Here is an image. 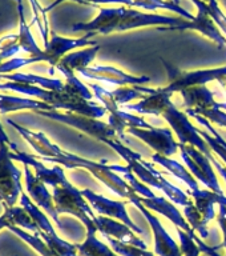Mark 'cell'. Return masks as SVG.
<instances>
[{
	"instance_id": "obj_20",
	"label": "cell",
	"mask_w": 226,
	"mask_h": 256,
	"mask_svg": "<svg viewBox=\"0 0 226 256\" xmlns=\"http://www.w3.org/2000/svg\"><path fill=\"white\" fill-rule=\"evenodd\" d=\"M77 74L87 79L105 82L108 84H116L120 87L121 86H145V84L151 83V78H148V76L129 75L127 72L112 67V66H95V67L89 66V67L77 71Z\"/></svg>"
},
{
	"instance_id": "obj_13",
	"label": "cell",
	"mask_w": 226,
	"mask_h": 256,
	"mask_svg": "<svg viewBox=\"0 0 226 256\" xmlns=\"http://www.w3.org/2000/svg\"><path fill=\"white\" fill-rule=\"evenodd\" d=\"M180 151H181V158L196 179H199V182H201L208 190L219 195H225L220 186L219 178L213 170V163L208 156L189 144H180Z\"/></svg>"
},
{
	"instance_id": "obj_23",
	"label": "cell",
	"mask_w": 226,
	"mask_h": 256,
	"mask_svg": "<svg viewBox=\"0 0 226 256\" xmlns=\"http://www.w3.org/2000/svg\"><path fill=\"white\" fill-rule=\"evenodd\" d=\"M99 50V44H95V46H89V47L80 48V50L69 52L60 60L55 68H51L49 74H52L56 70L64 76L72 75V74H76L80 70H83V68L89 67V64L93 62Z\"/></svg>"
},
{
	"instance_id": "obj_31",
	"label": "cell",
	"mask_w": 226,
	"mask_h": 256,
	"mask_svg": "<svg viewBox=\"0 0 226 256\" xmlns=\"http://www.w3.org/2000/svg\"><path fill=\"white\" fill-rule=\"evenodd\" d=\"M96 231H87V238L81 244H76L80 256H120L111 248L97 239Z\"/></svg>"
},
{
	"instance_id": "obj_1",
	"label": "cell",
	"mask_w": 226,
	"mask_h": 256,
	"mask_svg": "<svg viewBox=\"0 0 226 256\" xmlns=\"http://www.w3.org/2000/svg\"><path fill=\"white\" fill-rule=\"evenodd\" d=\"M7 123L13 127L23 139L39 154V159L41 162H51V163L59 164L65 168H85L88 172H91L96 179L104 183L113 194L119 195L120 198L129 200L132 204L140 203V195H137L135 190L128 184V182L124 178H120L115 171L109 168V164H107V160L103 159L101 162H93V160L85 159L81 156H77L75 154L67 152L61 150L59 146L52 143L48 139L47 135L43 132H35L28 130V128L21 127L20 124L15 123L13 120L7 119Z\"/></svg>"
},
{
	"instance_id": "obj_14",
	"label": "cell",
	"mask_w": 226,
	"mask_h": 256,
	"mask_svg": "<svg viewBox=\"0 0 226 256\" xmlns=\"http://www.w3.org/2000/svg\"><path fill=\"white\" fill-rule=\"evenodd\" d=\"M195 4L199 14L193 20H185L183 24L175 26V27H157L159 31H185V30H193L200 32L201 35L207 36L212 42H215L219 47H226V38L220 31V28L216 26L213 19L209 15L207 8V3L204 0H192Z\"/></svg>"
},
{
	"instance_id": "obj_25",
	"label": "cell",
	"mask_w": 226,
	"mask_h": 256,
	"mask_svg": "<svg viewBox=\"0 0 226 256\" xmlns=\"http://www.w3.org/2000/svg\"><path fill=\"white\" fill-rule=\"evenodd\" d=\"M172 94L165 92L163 88H159L156 94L148 95L139 102V103H129L127 106H123V110L125 111L137 112L140 115H163L164 111L172 104L171 100Z\"/></svg>"
},
{
	"instance_id": "obj_44",
	"label": "cell",
	"mask_w": 226,
	"mask_h": 256,
	"mask_svg": "<svg viewBox=\"0 0 226 256\" xmlns=\"http://www.w3.org/2000/svg\"><path fill=\"white\" fill-rule=\"evenodd\" d=\"M172 2H175V3L179 4V6H180V3H181V0H172Z\"/></svg>"
},
{
	"instance_id": "obj_36",
	"label": "cell",
	"mask_w": 226,
	"mask_h": 256,
	"mask_svg": "<svg viewBox=\"0 0 226 256\" xmlns=\"http://www.w3.org/2000/svg\"><path fill=\"white\" fill-rule=\"evenodd\" d=\"M207 8L216 26L220 28V31L223 32V35L226 38V15L220 7L219 0H209L207 3Z\"/></svg>"
},
{
	"instance_id": "obj_7",
	"label": "cell",
	"mask_w": 226,
	"mask_h": 256,
	"mask_svg": "<svg viewBox=\"0 0 226 256\" xmlns=\"http://www.w3.org/2000/svg\"><path fill=\"white\" fill-rule=\"evenodd\" d=\"M187 192L188 195L193 198V202L184 207V218L191 224V227L205 239L209 235L208 223L216 218L215 206L217 204L219 194L211 190H188Z\"/></svg>"
},
{
	"instance_id": "obj_40",
	"label": "cell",
	"mask_w": 226,
	"mask_h": 256,
	"mask_svg": "<svg viewBox=\"0 0 226 256\" xmlns=\"http://www.w3.org/2000/svg\"><path fill=\"white\" fill-rule=\"evenodd\" d=\"M1 143L9 146V148H11L12 151H17V150H19V148H17V146H16L13 142H11V139L8 138L7 132H5V130H4L3 126H1V123H0V144Z\"/></svg>"
},
{
	"instance_id": "obj_30",
	"label": "cell",
	"mask_w": 226,
	"mask_h": 256,
	"mask_svg": "<svg viewBox=\"0 0 226 256\" xmlns=\"http://www.w3.org/2000/svg\"><path fill=\"white\" fill-rule=\"evenodd\" d=\"M159 88L145 87V86H121L112 92V98L119 107L127 106L136 99H144L148 95L156 94Z\"/></svg>"
},
{
	"instance_id": "obj_21",
	"label": "cell",
	"mask_w": 226,
	"mask_h": 256,
	"mask_svg": "<svg viewBox=\"0 0 226 256\" xmlns=\"http://www.w3.org/2000/svg\"><path fill=\"white\" fill-rule=\"evenodd\" d=\"M136 208L140 210V212L143 214L144 218L147 219L148 224L151 226L153 236H155V254L159 256H183L180 246L175 242V239L172 238L167 232V230L164 228L159 218L147 207H144V204L140 203L136 204Z\"/></svg>"
},
{
	"instance_id": "obj_24",
	"label": "cell",
	"mask_w": 226,
	"mask_h": 256,
	"mask_svg": "<svg viewBox=\"0 0 226 256\" xmlns=\"http://www.w3.org/2000/svg\"><path fill=\"white\" fill-rule=\"evenodd\" d=\"M141 203L144 204V207H147L148 210H151L152 212H157L165 216L169 222L175 224L176 227L181 228L184 231H187L188 234H191L192 236L196 235V231L191 227V224L188 223L187 219L184 218V215L177 210L175 203H172L169 200H167L164 196H155L152 199H147L140 196Z\"/></svg>"
},
{
	"instance_id": "obj_12",
	"label": "cell",
	"mask_w": 226,
	"mask_h": 256,
	"mask_svg": "<svg viewBox=\"0 0 226 256\" xmlns=\"http://www.w3.org/2000/svg\"><path fill=\"white\" fill-rule=\"evenodd\" d=\"M89 87L93 91L95 98H97L100 104H103L107 112H109L108 123L119 135L120 139H124V130L129 128H153V126L148 123L147 120L141 116L132 115L129 112L124 111L115 103L112 98V92L103 88L97 84H89Z\"/></svg>"
},
{
	"instance_id": "obj_43",
	"label": "cell",
	"mask_w": 226,
	"mask_h": 256,
	"mask_svg": "<svg viewBox=\"0 0 226 256\" xmlns=\"http://www.w3.org/2000/svg\"><path fill=\"white\" fill-rule=\"evenodd\" d=\"M219 108L226 111V102H219Z\"/></svg>"
},
{
	"instance_id": "obj_42",
	"label": "cell",
	"mask_w": 226,
	"mask_h": 256,
	"mask_svg": "<svg viewBox=\"0 0 226 256\" xmlns=\"http://www.w3.org/2000/svg\"><path fill=\"white\" fill-rule=\"evenodd\" d=\"M219 83H220V86H221V87H223L224 90H225V92H226V78H224V79H220Z\"/></svg>"
},
{
	"instance_id": "obj_2",
	"label": "cell",
	"mask_w": 226,
	"mask_h": 256,
	"mask_svg": "<svg viewBox=\"0 0 226 256\" xmlns=\"http://www.w3.org/2000/svg\"><path fill=\"white\" fill-rule=\"evenodd\" d=\"M187 19L181 16H165L159 14H147L136 8L125 6L100 8L95 19L87 23H77L72 26L73 32H95L108 35L112 32H124L143 27H175L183 24Z\"/></svg>"
},
{
	"instance_id": "obj_5",
	"label": "cell",
	"mask_w": 226,
	"mask_h": 256,
	"mask_svg": "<svg viewBox=\"0 0 226 256\" xmlns=\"http://www.w3.org/2000/svg\"><path fill=\"white\" fill-rule=\"evenodd\" d=\"M52 195L59 214H71L85 226L87 231L99 232L96 227L97 215L92 210L88 200L84 198L83 192L71 184V182H68V179L64 183L53 187Z\"/></svg>"
},
{
	"instance_id": "obj_9",
	"label": "cell",
	"mask_w": 226,
	"mask_h": 256,
	"mask_svg": "<svg viewBox=\"0 0 226 256\" xmlns=\"http://www.w3.org/2000/svg\"><path fill=\"white\" fill-rule=\"evenodd\" d=\"M23 172L16 167L11 158V148L0 144V203L3 207H15L23 194Z\"/></svg>"
},
{
	"instance_id": "obj_32",
	"label": "cell",
	"mask_w": 226,
	"mask_h": 256,
	"mask_svg": "<svg viewBox=\"0 0 226 256\" xmlns=\"http://www.w3.org/2000/svg\"><path fill=\"white\" fill-rule=\"evenodd\" d=\"M104 238L108 240V243H109L112 250L116 254H119L120 256H155L148 250L136 247V246H129V244H124L119 242V240L111 238V236H104Z\"/></svg>"
},
{
	"instance_id": "obj_33",
	"label": "cell",
	"mask_w": 226,
	"mask_h": 256,
	"mask_svg": "<svg viewBox=\"0 0 226 256\" xmlns=\"http://www.w3.org/2000/svg\"><path fill=\"white\" fill-rule=\"evenodd\" d=\"M65 92L67 94H71V95L80 96V98H84L87 100H92L93 98V92L89 91V88H87V86L84 83H81V80L75 75H65Z\"/></svg>"
},
{
	"instance_id": "obj_28",
	"label": "cell",
	"mask_w": 226,
	"mask_h": 256,
	"mask_svg": "<svg viewBox=\"0 0 226 256\" xmlns=\"http://www.w3.org/2000/svg\"><path fill=\"white\" fill-rule=\"evenodd\" d=\"M0 79L5 82H16V83H25L37 86V87L51 90V91L65 92V82L60 79H52V78H44V76L33 75V74H24V72H12L7 75H0Z\"/></svg>"
},
{
	"instance_id": "obj_27",
	"label": "cell",
	"mask_w": 226,
	"mask_h": 256,
	"mask_svg": "<svg viewBox=\"0 0 226 256\" xmlns=\"http://www.w3.org/2000/svg\"><path fill=\"white\" fill-rule=\"evenodd\" d=\"M184 106L188 111L200 112L208 108H219V102H216L213 92L207 86H197L181 91Z\"/></svg>"
},
{
	"instance_id": "obj_15",
	"label": "cell",
	"mask_w": 226,
	"mask_h": 256,
	"mask_svg": "<svg viewBox=\"0 0 226 256\" xmlns=\"http://www.w3.org/2000/svg\"><path fill=\"white\" fill-rule=\"evenodd\" d=\"M84 198L88 200V203L91 204L92 210L97 212L99 215L108 216L112 219L120 220L124 224H127L128 227H131L137 235H144V231L141 228L135 224V222L129 218V214L127 212V202H117L112 200L107 196L96 194L89 188L81 190Z\"/></svg>"
},
{
	"instance_id": "obj_39",
	"label": "cell",
	"mask_w": 226,
	"mask_h": 256,
	"mask_svg": "<svg viewBox=\"0 0 226 256\" xmlns=\"http://www.w3.org/2000/svg\"><path fill=\"white\" fill-rule=\"evenodd\" d=\"M4 212L0 215V231L3 228H7L13 226V216H12V207H3Z\"/></svg>"
},
{
	"instance_id": "obj_38",
	"label": "cell",
	"mask_w": 226,
	"mask_h": 256,
	"mask_svg": "<svg viewBox=\"0 0 226 256\" xmlns=\"http://www.w3.org/2000/svg\"><path fill=\"white\" fill-rule=\"evenodd\" d=\"M220 206V211H219V215H217V222H219L220 227L223 230V234H224V243L217 246V248H226V206L225 204H219Z\"/></svg>"
},
{
	"instance_id": "obj_3",
	"label": "cell",
	"mask_w": 226,
	"mask_h": 256,
	"mask_svg": "<svg viewBox=\"0 0 226 256\" xmlns=\"http://www.w3.org/2000/svg\"><path fill=\"white\" fill-rule=\"evenodd\" d=\"M0 91H12L24 95L25 98L40 100L51 106L53 111L63 110L64 112H73V114L95 118V119H100L107 115V110L103 104L95 103L92 100L71 95L67 92L51 91V90H45V88L32 86V84L5 82V83H0Z\"/></svg>"
},
{
	"instance_id": "obj_16",
	"label": "cell",
	"mask_w": 226,
	"mask_h": 256,
	"mask_svg": "<svg viewBox=\"0 0 226 256\" xmlns=\"http://www.w3.org/2000/svg\"><path fill=\"white\" fill-rule=\"evenodd\" d=\"M65 0H55L51 6L45 8V12H48L52 8L57 7L60 3H63ZM76 3L80 4H89V6H99V4H117V6H125L129 8H141V10H149V11H155V10H167V11L177 12L181 18L187 20H193L196 16L180 7L179 4H176L172 0H72Z\"/></svg>"
},
{
	"instance_id": "obj_29",
	"label": "cell",
	"mask_w": 226,
	"mask_h": 256,
	"mask_svg": "<svg viewBox=\"0 0 226 256\" xmlns=\"http://www.w3.org/2000/svg\"><path fill=\"white\" fill-rule=\"evenodd\" d=\"M152 160H153L155 163L160 164V166L165 168V170H168L171 175L176 176L177 179L184 182L191 191H199L200 190L199 183H197V180H196L195 176L192 175L191 171L187 170V167H184L183 164L179 163L177 160H173L171 159V158H167V156L159 155V154H153V155H152Z\"/></svg>"
},
{
	"instance_id": "obj_17",
	"label": "cell",
	"mask_w": 226,
	"mask_h": 256,
	"mask_svg": "<svg viewBox=\"0 0 226 256\" xmlns=\"http://www.w3.org/2000/svg\"><path fill=\"white\" fill-rule=\"evenodd\" d=\"M97 34L89 32L85 34L83 38L79 39H71V38H64V36L57 35L56 32L51 31V39L48 40L47 44H44V62L51 64V68H55L60 60L69 52L80 50V48L95 46V42H91L93 36Z\"/></svg>"
},
{
	"instance_id": "obj_34",
	"label": "cell",
	"mask_w": 226,
	"mask_h": 256,
	"mask_svg": "<svg viewBox=\"0 0 226 256\" xmlns=\"http://www.w3.org/2000/svg\"><path fill=\"white\" fill-rule=\"evenodd\" d=\"M177 230V235L180 239V250L183 256H200L201 255V248L197 244L193 236L191 234H188L187 231H184L181 228L176 227Z\"/></svg>"
},
{
	"instance_id": "obj_19",
	"label": "cell",
	"mask_w": 226,
	"mask_h": 256,
	"mask_svg": "<svg viewBox=\"0 0 226 256\" xmlns=\"http://www.w3.org/2000/svg\"><path fill=\"white\" fill-rule=\"evenodd\" d=\"M128 134L139 138L155 150L159 155L171 158L180 150V143L175 139L171 128H129Z\"/></svg>"
},
{
	"instance_id": "obj_8",
	"label": "cell",
	"mask_w": 226,
	"mask_h": 256,
	"mask_svg": "<svg viewBox=\"0 0 226 256\" xmlns=\"http://www.w3.org/2000/svg\"><path fill=\"white\" fill-rule=\"evenodd\" d=\"M37 115L55 120L59 123L67 124L71 127L79 130V131L87 134V135L95 138V139L108 144L111 140H117L119 135L109 123H104L100 119L88 118V116L73 114V112H61V111H37Z\"/></svg>"
},
{
	"instance_id": "obj_10",
	"label": "cell",
	"mask_w": 226,
	"mask_h": 256,
	"mask_svg": "<svg viewBox=\"0 0 226 256\" xmlns=\"http://www.w3.org/2000/svg\"><path fill=\"white\" fill-rule=\"evenodd\" d=\"M163 63L167 68L168 78H169V83L168 86L163 87V90L172 95L175 92H181L187 88L207 86L211 82H215V80L219 82L220 79L226 78V66L225 67L207 68V70H196V71H181L164 59Z\"/></svg>"
},
{
	"instance_id": "obj_4",
	"label": "cell",
	"mask_w": 226,
	"mask_h": 256,
	"mask_svg": "<svg viewBox=\"0 0 226 256\" xmlns=\"http://www.w3.org/2000/svg\"><path fill=\"white\" fill-rule=\"evenodd\" d=\"M108 146L113 148L127 162V167L129 168V171L133 172L140 182H143L144 184H147L149 187H153L156 190H160L161 192H164L167 195V198H169L172 203L185 207V206H188V204H191L193 202L187 192H184L179 187L173 186L171 182H168L161 175V172L157 171L149 162L143 160L140 154L135 152L133 150L127 147V146H124L120 142V139L111 140L108 143Z\"/></svg>"
},
{
	"instance_id": "obj_11",
	"label": "cell",
	"mask_w": 226,
	"mask_h": 256,
	"mask_svg": "<svg viewBox=\"0 0 226 256\" xmlns=\"http://www.w3.org/2000/svg\"><path fill=\"white\" fill-rule=\"evenodd\" d=\"M164 119L167 120L169 126H171L172 131L175 132L177 139H179L180 144H189L193 146L197 150L203 152L204 155L208 156L211 162L216 159V156L213 155L211 147L208 146V143L204 140V138L200 135L199 128H196L192 122L189 120L188 115L185 112L180 111L179 108L176 107L175 104L172 103L169 107L164 111L163 114Z\"/></svg>"
},
{
	"instance_id": "obj_18",
	"label": "cell",
	"mask_w": 226,
	"mask_h": 256,
	"mask_svg": "<svg viewBox=\"0 0 226 256\" xmlns=\"http://www.w3.org/2000/svg\"><path fill=\"white\" fill-rule=\"evenodd\" d=\"M24 178H25V190H27L28 196L31 198V200L41 208L47 215H49L53 222H55L60 228H61V222H60L59 212L55 207V200H53V195L48 191V186L44 182L35 175V172L29 166L24 164Z\"/></svg>"
},
{
	"instance_id": "obj_35",
	"label": "cell",
	"mask_w": 226,
	"mask_h": 256,
	"mask_svg": "<svg viewBox=\"0 0 226 256\" xmlns=\"http://www.w3.org/2000/svg\"><path fill=\"white\" fill-rule=\"evenodd\" d=\"M29 2H31L32 10H33V22L37 23V27H39L40 32H41V36L44 38V42H47L49 30H48L47 12H45V8L41 7L37 0H29Z\"/></svg>"
},
{
	"instance_id": "obj_22",
	"label": "cell",
	"mask_w": 226,
	"mask_h": 256,
	"mask_svg": "<svg viewBox=\"0 0 226 256\" xmlns=\"http://www.w3.org/2000/svg\"><path fill=\"white\" fill-rule=\"evenodd\" d=\"M96 227H97V231L100 234H103V236H111V238L119 240L124 244L148 250V246L140 239V236H137V234L131 227H128L127 224H124L120 220L112 219L108 216L97 215Z\"/></svg>"
},
{
	"instance_id": "obj_37",
	"label": "cell",
	"mask_w": 226,
	"mask_h": 256,
	"mask_svg": "<svg viewBox=\"0 0 226 256\" xmlns=\"http://www.w3.org/2000/svg\"><path fill=\"white\" fill-rule=\"evenodd\" d=\"M185 112H192V111H188L185 110ZM196 114V112H193ZM199 115L204 116L205 119H208L211 123L213 124H217L220 127H224L226 128V112L223 111L221 108H208V110H204V111H200L197 112Z\"/></svg>"
},
{
	"instance_id": "obj_6",
	"label": "cell",
	"mask_w": 226,
	"mask_h": 256,
	"mask_svg": "<svg viewBox=\"0 0 226 256\" xmlns=\"http://www.w3.org/2000/svg\"><path fill=\"white\" fill-rule=\"evenodd\" d=\"M19 203L21 207L27 210L33 222L37 226V234L41 239L47 243V246L55 252L57 256H80L76 248V244H72L67 240L61 239L57 234H56L55 228L52 226L51 220L47 216V214L36 206L28 196V194L23 192L20 196Z\"/></svg>"
},
{
	"instance_id": "obj_26",
	"label": "cell",
	"mask_w": 226,
	"mask_h": 256,
	"mask_svg": "<svg viewBox=\"0 0 226 256\" xmlns=\"http://www.w3.org/2000/svg\"><path fill=\"white\" fill-rule=\"evenodd\" d=\"M16 4H17V15H19V31H17L19 39H17V44L21 48L23 54H28V58H33L37 63L44 62V50H41L37 46L35 38L32 36L31 27L25 22L23 0H16Z\"/></svg>"
},
{
	"instance_id": "obj_41",
	"label": "cell",
	"mask_w": 226,
	"mask_h": 256,
	"mask_svg": "<svg viewBox=\"0 0 226 256\" xmlns=\"http://www.w3.org/2000/svg\"><path fill=\"white\" fill-rule=\"evenodd\" d=\"M212 163H213V166H215V167L217 168V171H219L220 175L223 176V179L225 180V183H226V167H224L223 164L220 163V160L217 159V158H216V159L213 160Z\"/></svg>"
}]
</instances>
